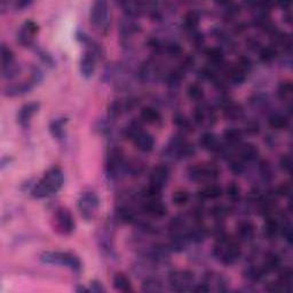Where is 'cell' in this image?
<instances>
[{
	"mask_svg": "<svg viewBox=\"0 0 293 293\" xmlns=\"http://www.w3.org/2000/svg\"><path fill=\"white\" fill-rule=\"evenodd\" d=\"M54 230L60 235L69 236L76 229V222L71 212L67 207L56 208L53 215Z\"/></svg>",
	"mask_w": 293,
	"mask_h": 293,
	"instance_id": "7",
	"label": "cell"
},
{
	"mask_svg": "<svg viewBox=\"0 0 293 293\" xmlns=\"http://www.w3.org/2000/svg\"><path fill=\"white\" fill-rule=\"evenodd\" d=\"M199 144L203 149L208 151H218L220 150V142L216 135L211 133V132H206L203 135H200Z\"/></svg>",
	"mask_w": 293,
	"mask_h": 293,
	"instance_id": "23",
	"label": "cell"
},
{
	"mask_svg": "<svg viewBox=\"0 0 293 293\" xmlns=\"http://www.w3.org/2000/svg\"><path fill=\"white\" fill-rule=\"evenodd\" d=\"M78 211L85 221H93L98 214L100 206V198L94 191H84L78 198Z\"/></svg>",
	"mask_w": 293,
	"mask_h": 293,
	"instance_id": "5",
	"label": "cell"
},
{
	"mask_svg": "<svg viewBox=\"0 0 293 293\" xmlns=\"http://www.w3.org/2000/svg\"><path fill=\"white\" fill-rule=\"evenodd\" d=\"M39 109H40L39 102L34 101V102L23 104V106L20 108L18 116H16V119H18V123L20 124V126H22L23 128L29 127L32 117L37 114Z\"/></svg>",
	"mask_w": 293,
	"mask_h": 293,
	"instance_id": "15",
	"label": "cell"
},
{
	"mask_svg": "<svg viewBox=\"0 0 293 293\" xmlns=\"http://www.w3.org/2000/svg\"><path fill=\"white\" fill-rule=\"evenodd\" d=\"M64 183V175L60 167L53 166L44 173L43 178L32 187L31 195L35 198H46L61 190Z\"/></svg>",
	"mask_w": 293,
	"mask_h": 293,
	"instance_id": "1",
	"label": "cell"
},
{
	"mask_svg": "<svg viewBox=\"0 0 293 293\" xmlns=\"http://www.w3.org/2000/svg\"><path fill=\"white\" fill-rule=\"evenodd\" d=\"M165 152L167 155L175 157L178 159H182L186 157H190L195 154L194 146L187 141L181 135H175L165 148Z\"/></svg>",
	"mask_w": 293,
	"mask_h": 293,
	"instance_id": "8",
	"label": "cell"
},
{
	"mask_svg": "<svg viewBox=\"0 0 293 293\" xmlns=\"http://www.w3.org/2000/svg\"><path fill=\"white\" fill-rule=\"evenodd\" d=\"M279 231V224L275 219H267L263 226V234L268 238H274Z\"/></svg>",
	"mask_w": 293,
	"mask_h": 293,
	"instance_id": "29",
	"label": "cell"
},
{
	"mask_svg": "<svg viewBox=\"0 0 293 293\" xmlns=\"http://www.w3.org/2000/svg\"><path fill=\"white\" fill-rule=\"evenodd\" d=\"M76 291H77V292H91L90 288H86L84 286H78L77 288H76Z\"/></svg>",
	"mask_w": 293,
	"mask_h": 293,
	"instance_id": "42",
	"label": "cell"
},
{
	"mask_svg": "<svg viewBox=\"0 0 293 293\" xmlns=\"http://www.w3.org/2000/svg\"><path fill=\"white\" fill-rule=\"evenodd\" d=\"M96 56L93 52L86 50L79 61V71L84 78L90 79L93 77L96 69Z\"/></svg>",
	"mask_w": 293,
	"mask_h": 293,
	"instance_id": "16",
	"label": "cell"
},
{
	"mask_svg": "<svg viewBox=\"0 0 293 293\" xmlns=\"http://www.w3.org/2000/svg\"><path fill=\"white\" fill-rule=\"evenodd\" d=\"M183 21H184V26H186L187 29L194 30L198 26L199 18H198V15L195 13V12H189V13H187L186 15H184Z\"/></svg>",
	"mask_w": 293,
	"mask_h": 293,
	"instance_id": "34",
	"label": "cell"
},
{
	"mask_svg": "<svg viewBox=\"0 0 293 293\" xmlns=\"http://www.w3.org/2000/svg\"><path fill=\"white\" fill-rule=\"evenodd\" d=\"M213 254L223 264H232L240 256V247L234 239L220 237L214 245Z\"/></svg>",
	"mask_w": 293,
	"mask_h": 293,
	"instance_id": "3",
	"label": "cell"
},
{
	"mask_svg": "<svg viewBox=\"0 0 293 293\" xmlns=\"http://www.w3.org/2000/svg\"><path fill=\"white\" fill-rule=\"evenodd\" d=\"M106 168L108 176L111 179L117 178L120 172L126 170L125 162H124V154L118 148H111L108 152Z\"/></svg>",
	"mask_w": 293,
	"mask_h": 293,
	"instance_id": "12",
	"label": "cell"
},
{
	"mask_svg": "<svg viewBox=\"0 0 293 293\" xmlns=\"http://www.w3.org/2000/svg\"><path fill=\"white\" fill-rule=\"evenodd\" d=\"M130 139H132L134 146L142 152H150L155 147V139L149 132L142 130V127L132 134Z\"/></svg>",
	"mask_w": 293,
	"mask_h": 293,
	"instance_id": "14",
	"label": "cell"
},
{
	"mask_svg": "<svg viewBox=\"0 0 293 293\" xmlns=\"http://www.w3.org/2000/svg\"><path fill=\"white\" fill-rule=\"evenodd\" d=\"M140 117L143 120L144 123L151 124V125H155V124H159L162 122V115L160 112L155 109L154 107H143L141 111H140Z\"/></svg>",
	"mask_w": 293,
	"mask_h": 293,
	"instance_id": "22",
	"label": "cell"
},
{
	"mask_svg": "<svg viewBox=\"0 0 293 293\" xmlns=\"http://www.w3.org/2000/svg\"><path fill=\"white\" fill-rule=\"evenodd\" d=\"M215 115L210 108L205 106H198L194 112V119L198 125H212L215 122Z\"/></svg>",
	"mask_w": 293,
	"mask_h": 293,
	"instance_id": "18",
	"label": "cell"
},
{
	"mask_svg": "<svg viewBox=\"0 0 293 293\" xmlns=\"http://www.w3.org/2000/svg\"><path fill=\"white\" fill-rule=\"evenodd\" d=\"M292 90H293L292 84L290 82H283L278 86V91H277L278 96L282 100L290 98L291 94H292Z\"/></svg>",
	"mask_w": 293,
	"mask_h": 293,
	"instance_id": "35",
	"label": "cell"
},
{
	"mask_svg": "<svg viewBox=\"0 0 293 293\" xmlns=\"http://www.w3.org/2000/svg\"><path fill=\"white\" fill-rule=\"evenodd\" d=\"M227 195L232 202H237V200H239L240 188L238 184H236L235 182H231L229 186L227 187Z\"/></svg>",
	"mask_w": 293,
	"mask_h": 293,
	"instance_id": "36",
	"label": "cell"
},
{
	"mask_svg": "<svg viewBox=\"0 0 293 293\" xmlns=\"http://www.w3.org/2000/svg\"><path fill=\"white\" fill-rule=\"evenodd\" d=\"M168 176H170V171L166 165H158L152 168L149 176V187L146 192L147 197H158L160 191L165 187Z\"/></svg>",
	"mask_w": 293,
	"mask_h": 293,
	"instance_id": "6",
	"label": "cell"
},
{
	"mask_svg": "<svg viewBox=\"0 0 293 293\" xmlns=\"http://www.w3.org/2000/svg\"><path fill=\"white\" fill-rule=\"evenodd\" d=\"M268 124L274 130H285L288 126V119L282 114H274L268 118Z\"/></svg>",
	"mask_w": 293,
	"mask_h": 293,
	"instance_id": "26",
	"label": "cell"
},
{
	"mask_svg": "<svg viewBox=\"0 0 293 293\" xmlns=\"http://www.w3.org/2000/svg\"><path fill=\"white\" fill-rule=\"evenodd\" d=\"M276 58V50L274 47H264L260 52V59L263 62H271Z\"/></svg>",
	"mask_w": 293,
	"mask_h": 293,
	"instance_id": "37",
	"label": "cell"
},
{
	"mask_svg": "<svg viewBox=\"0 0 293 293\" xmlns=\"http://www.w3.org/2000/svg\"><path fill=\"white\" fill-rule=\"evenodd\" d=\"M142 210L152 218H163L167 214V207L160 202L158 197H148V200L143 203Z\"/></svg>",
	"mask_w": 293,
	"mask_h": 293,
	"instance_id": "17",
	"label": "cell"
},
{
	"mask_svg": "<svg viewBox=\"0 0 293 293\" xmlns=\"http://www.w3.org/2000/svg\"><path fill=\"white\" fill-rule=\"evenodd\" d=\"M0 58H2V76L6 79H12L18 76L20 71L19 64L15 61V55L10 47L2 44L0 47Z\"/></svg>",
	"mask_w": 293,
	"mask_h": 293,
	"instance_id": "10",
	"label": "cell"
},
{
	"mask_svg": "<svg viewBox=\"0 0 293 293\" xmlns=\"http://www.w3.org/2000/svg\"><path fill=\"white\" fill-rule=\"evenodd\" d=\"M39 31V26L34 20H27L18 31L16 39L20 45L24 47H31L35 43V37Z\"/></svg>",
	"mask_w": 293,
	"mask_h": 293,
	"instance_id": "13",
	"label": "cell"
},
{
	"mask_svg": "<svg viewBox=\"0 0 293 293\" xmlns=\"http://www.w3.org/2000/svg\"><path fill=\"white\" fill-rule=\"evenodd\" d=\"M207 59L208 61L213 64H222L223 62V53L221 51V48L219 47H213V48H208L206 52Z\"/></svg>",
	"mask_w": 293,
	"mask_h": 293,
	"instance_id": "31",
	"label": "cell"
},
{
	"mask_svg": "<svg viewBox=\"0 0 293 293\" xmlns=\"http://www.w3.org/2000/svg\"><path fill=\"white\" fill-rule=\"evenodd\" d=\"M237 238L243 242H250L255 236V226L251 221H239L236 227Z\"/></svg>",
	"mask_w": 293,
	"mask_h": 293,
	"instance_id": "19",
	"label": "cell"
},
{
	"mask_svg": "<svg viewBox=\"0 0 293 293\" xmlns=\"http://www.w3.org/2000/svg\"><path fill=\"white\" fill-rule=\"evenodd\" d=\"M112 285H114L115 290L120 291V292H131V291H133L131 279L128 278L125 274H123V272H117V274L114 276Z\"/></svg>",
	"mask_w": 293,
	"mask_h": 293,
	"instance_id": "24",
	"label": "cell"
},
{
	"mask_svg": "<svg viewBox=\"0 0 293 293\" xmlns=\"http://www.w3.org/2000/svg\"><path fill=\"white\" fill-rule=\"evenodd\" d=\"M90 21L94 29L101 35H106L110 27V11L107 2L96 0L91 6Z\"/></svg>",
	"mask_w": 293,
	"mask_h": 293,
	"instance_id": "4",
	"label": "cell"
},
{
	"mask_svg": "<svg viewBox=\"0 0 293 293\" xmlns=\"http://www.w3.org/2000/svg\"><path fill=\"white\" fill-rule=\"evenodd\" d=\"M187 92H188V96H189L191 100H194V101H200V100L204 98L203 87L197 83L189 85Z\"/></svg>",
	"mask_w": 293,
	"mask_h": 293,
	"instance_id": "33",
	"label": "cell"
},
{
	"mask_svg": "<svg viewBox=\"0 0 293 293\" xmlns=\"http://www.w3.org/2000/svg\"><path fill=\"white\" fill-rule=\"evenodd\" d=\"M221 195L222 188L218 186V184H208V186H205L198 192V196L202 199H216L221 197Z\"/></svg>",
	"mask_w": 293,
	"mask_h": 293,
	"instance_id": "25",
	"label": "cell"
},
{
	"mask_svg": "<svg viewBox=\"0 0 293 293\" xmlns=\"http://www.w3.org/2000/svg\"><path fill=\"white\" fill-rule=\"evenodd\" d=\"M173 122L175 123V125H178L179 127H181V128H184V130L190 128L189 120L184 117V116L180 115V114H176L175 116H173Z\"/></svg>",
	"mask_w": 293,
	"mask_h": 293,
	"instance_id": "38",
	"label": "cell"
},
{
	"mask_svg": "<svg viewBox=\"0 0 293 293\" xmlns=\"http://www.w3.org/2000/svg\"><path fill=\"white\" fill-rule=\"evenodd\" d=\"M194 272L189 270H176L168 276V283L172 290L176 292L192 291L194 288Z\"/></svg>",
	"mask_w": 293,
	"mask_h": 293,
	"instance_id": "9",
	"label": "cell"
},
{
	"mask_svg": "<svg viewBox=\"0 0 293 293\" xmlns=\"http://www.w3.org/2000/svg\"><path fill=\"white\" fill-rule=\"evenodd\" d=\"M224 114H226L227 117L230 119H238L242 117L243 110L242 108L237 106V104L228 103L226 108H224Z\"/></svg>",
	"mask_w": 293,
	"mask_h": 293,
	"instance_id": "32",
	"label": "cell"
},
{
	"mask_svg": "<svg viewBox=\"0 0 293 293\" xmlns=\"http://www.w3.org/2000/svg\"><path fill=\"white\" fill-rule=\"evenodd\" d=\"M259 156V150L254 144L242 143L238 147V157L244 162H253Z\"/></svg>",
	"mask_w": 293,
	"mask_h": 293,
	"instance_id": "21",
	"label": "cell"
},
{
	"mask_svg": "<svg viewBox=\"0 0 293 293\" xmlns=\"http://www.w3.org/2000/svg\"><path fill=\"white\" fill-rule=\"evenodd\" d=\"M42 262L47 264H56V266H64L75 272H80L83 263L77 255L70 252L60 251H47L40 255Z\"/></svg>",
	"mask_w": 293,
	"mask_h": 293,
	"instance_id": "2",
	"label": "cell"
},
{
	"mask_svg": "<svg viewBox=\"0 0 293 293\" xmlns=\"http://www.w3.org/2000/svg\"><path fill=\"white\" fill-rule=\"evenodd\" d=\"M188 175L192 181H213L218 178L219 170L213 164H197V165L189 167Z\"/></svg>",
	"mask_w": 293,
	"mask_h": 293,
	"instance_id": "11",
	"label": "cell"
},
{
	"mask_svg": "<svg viewBox=\"0 0 293 293\" xmlns=\"http://www.w3.org/2000/svg\"><path fill=\"white\" fill-rule=\"evenodd\" d=\"M280 167H282L285 172H287V173H290L292 167V160L290 156L288 155L282 156V158H280Z\"/></svg>",
	"mask_w": 293,
	"mask_h": 293,
	"instance_id": "39",
	"label": "cell"
},
{
	"mask_svg": "<svg viewBox=\"0 0 293 293\" xmlns=\"http://www.w3.org/2000/svg\"><path fill=\"white\" fill-rule=\"evenodd\" d=\"M142 291L143 292H162L163 291V284L160 279L156 277H147L142 283Z\"/></svg>",
	"mask_w": 293,
	"mask_h": 293,
	"instance_id": "27",
	"label": "cell"
},
{
	"mask_svg": "<svg viewBox=\"0 0 293 293\" xmlns=\"http://www.w3.org/2000/svg\"><path fill=\"white\" fill-rule=\"evenodd\" d=\"M223 138L228 143H231V144L239 143L243 139V132L240 131L239 128H236V127L227 128V130L223 132Z\"/></svg>",
	"mask_w": 293,
	"mask_h": 293,
	"instance_id": "28",
	"label": "cell"
},
{
	"mask_svg": "<svg viewBox=\"0 0 293 293\" xmlns=\"http://www.w3.org/2000/svg\"><path fill=\"white\" fill-rule=\"evenodd\" d=\"M90 290H91V292H95V293L106 292V288H104L103 284L100 282V280H92Z\"/></svg>",
	"mask_w": 293,
	"mask_h": 293,
	"instance_id": "40",
	"label": "cell"
},
{
	"mask_svg": "<svg viewBox=\"0 0 293 293\" xmlns=\"http://www.w3.org/2000/svg\"><path fill=\"white\" fill-rule=\"evenodd\" d=\"M67 123H68L67 117H61V118H56L54 120H52L50 124V132L54 139L61 141V140L66 138Z\"/></svg>",
	"mask_w": 293,
	"mask_h": 293,
	"instance_id": "20",
	"label": "cell"
},
{
	"mask_svg": "<svg viewBox=\"0 0 293 293\" xmlns=\"http://www.w3.org/2000/svg\"><path fill=\"white\" fill-rule=\"evenodd\" d=\"M190 195L187 190H176L172 195V202L176 206H183L189 202Z\"/></svg>",
	"mask_w": 293,
	"mask_h": 293,
	"instance_id": "30",
	"label": "cell"
},
{
	"mask_svg": "<svg viewBox=\"0 0 293 293\" xmlns=\"http://www.w3.org/2000/svg\"><path fill=\"white\" fill-rule=\"evenodd\" d=\"M288 192H290V186H287V184H282V186L278 188L279 195L284 196V195H287Z\"/></svg>",
	"mask_w": 293,
	"mask_h": 293,
	"instance_id": "41",
	"label": "cell"
}]
</instances>
